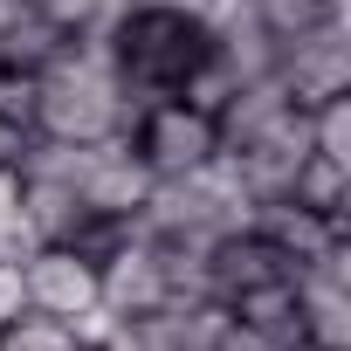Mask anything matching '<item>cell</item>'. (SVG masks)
<instances>
[{
	"mask_svg": "<svg viewBox=\"0 0 351 351\" xmlns=\"http://www.w3.org/2000/svg\"><path fill=\"white\" fill-rule=\"evenodd\" d=\"M138 104L117 76L110 35H69V49L35 69V131L42 138H69V145H97V138H131Z\"/></svg>",
	"mask_w": 351,
	"mask_h": 351,
	"instance_id": "6da1fadb",
	"label": "cell"
},
{
	"mask_svg": "<svg viewBox=\"0 0 351 351\" xmlns=\"http://www.w3.org/2000/svg\"><path fill=\"white\" fill-rule=\"evenodd\" d=\"M131 145H138V158L158 172V180H180V172H193V165H207V158L221 152V131H214V117L193 110L186 97H158V104L138 110Z\"/></svg>",
	"mask_w": 351,
	"mask_h": 351,
	"instance_id": "7a4b0ae2",
	"label": "cell"
},
{
	"mask_svg": "<svg viewBox=\"0 0 351 351\" xmlns=\"http://www.w3.org/2000/svg\"><path fill=\"white\" fill-rule=\"evenodd\" d=\"M97 296H104L117 317H145V310L172 303V289H165V255H158V241H152L138 221H124L117 241L97 255Z\"/></svg>",
	"mask_w": 351,
	"mask_h": 351,
	"instance_id": "3957f363",
	"label": "cell"
},
{
	"mask_svg": "<svg viewBox=\"0 0 351 351\" xmlns=\"http://www.w3.org/2000/svg\"><path fill=\"white\" fill-rule=\"evenodd\" d=\"M276 76H282V90H289L303 110L324 104V97H344V90H351V14H337V21H324V28L282 42V49H276Z\"/></svg>",
	"mask_w": 351,
	"mask_h": 351,
	"instance_id": "277c9868",
	"label": "cell"
},
{
	"mask_svg": "<svg viewBox=\"0 0 351 351\" xmlns=\"http://www.w3.org/2000/svg\"><path fill=\"white\" fill-rule=\"evenodd\" d=\"M152 180H158V172L138 158V145H131V138H97V145H90V158H83L76 193H83L90 221H138V207H145Z\"/></svg>",
	"mask_w": 351,
	"mask_h": 351,
	"instance_id": "5b68a950",
	"label": "cell"
},
{
	"mask_svg": "<svg viewBox=\"0 0 351 351\" xmlns=\"http://www.w3.org/2000/svg\"><path fill=\"white\" fill-rule=\"evenodd\" d=\"M21 282H28V310H49V317H76L97 296V262L69 241H42L28 262H21Z\"/></svg>",
	"mask_w": 351,
	"mask_h": 351,
	"instance_id": "8992f818",
	"label": "cell"
},
{
	"mask_svg": "<svg viewBox=\"0 0 351 351\" xmlns=\"http://www.w3.org/2000/svg\"><path fill=\"white\" fill-rule=\"evenodd\" d=\"M228 330V303L193 296V303H158L145 317H124V344L131 351H214Z\"/></svg>",
	"mask_w": 351,
	"mask_h": 351,
	"instance_id": "52a82bcc",
	"label": "cell"
},
{
	"mask_svg": "<svg viewBox=\"0 0 351 351\" xmlns=\"http://www.w3.org/2000/svg\"><path fill=\"white\" fill-rule=\"evenodd\" d=\"M303 117V104L282 90V76L269 69V76H248V83H234V97L214 110V131H221V152H241V145H255V138H276V131H289Z\"/></svg>",
	"mask_w": 351,
	"mask_h": 351,
	"instance_id": "ba28073f",
	"label": "cell"
},
{
	"mask_svg": "<svg viewBox=\"0 0 351 351\" xmlns=\"http://www.w3.org/2000/svg\"><path fill=\"white\" fill-rule=\"evenodd\" d=\"M228 317H234V324H248V330H255V337H269V344H303V317H296V276H269V282L241 289V296L228 303Z\"/></svg>",
	"mask_w": 351,
	"mask_h": 351,
	"instance_id": "9c48e42d",
	"label": "cell"
},
{
	"mask_svg": "<svg viewBox=\"0 0 351 351\" xmlns=\"http://www.w3.org/2000/svg\"><path fill=\"white\" fill-rule=\"evenodd\" d=\"M296 317H303V344L310 351H351V289L344 282L296 276Z\"/></svg>",
	"mask_w": 351,
	"mask_h": 351,
	"instance_id": "30bf717a",
	"label": "cell"
},
{
	"mask_svg": "<svg viewBox=\"0 0 351 351\" xmlns=\"http://www.w3.org/2000/svg\"><path fill=\"white\" fill-rule=\"evenodd\" d=\"M21 214L35 228V241H83L90 207L69 180H21Z\"/></svg>",
	"mask_w": 351,
	"mask_h": 351,
	"instance_id": "8fae6325",
	"label": "cell"
},
{
	"mask_svg": "<svg viewBox=\"0 0 351 351\" xmlns=\"http://www.w3.org/2000/svg\"><path fill=\"white\" fill-rule=\"evenodd\" d=\"M62 49H69V35H62L49 14H35V8H21L8 28H0V69H21V76H35V69H49Z\"/></svg>",
	"mask_w": 351,
	"mask_h": 351,
	"instance_id": "7c38bea8",
	"label": "cell"
},
{
	"mask_svg": "<svg viewBox=\"0 0 351 351\" xmlns=\"http://www.w3.org/2000/svg\"><path fill=\"white\" fill-rule=\"evenodd\" d=\"M289 200L296 207H310V214H330V221H351L344 207H351V165H337V158H303V172H296V186H289Z\"/></svg>",
	"mask_w": 351,
	"mask_h": 351,
	"instance_id": "4fadbf2b",
	"label": "cell"
},
{
	"mask_svg": "<svg viewBox=\"0 0 351 351\" xmlns=\"http://www.w3.org/2000/svg\"><path fill=\"white\" fill-rule=\"evenodd\" d=\"M248 14H255V21H262V35L282 49V42H296V35H310V28L337 21V14H344V0H248Z\"/></svg>",
	"mask_w": 351,
	"mask_h": 351,
	"instance_id": "5bb4252c",
	"label": "cell"
},
{
	"mask_svg": "<svg viewBox=\"0 0 351 351\" xmlns=\"http://www.w3.org/2000/svg\"><path fill=\"white\" fill-rule=\"evenodd\" d=\"M303 138H310V152H317V158L351 165V90H344V97L310 104V110H303Z\"/></svg>",
	"mask_w": 351,
	"mask_h": 351,
	"instance_id": "9a60e30c",
	"label": "cell"
},
{
	"mask_svg": "<svg viewBox=\"0 0 351 351\" xmlns=\"http://www.w3.org/2000/svg\"><path fill=\"white\" fill-rule=\"evenodd\" d=\"M0 351H83L76 330L49 310H21L14 324H0Z\"/></svg>",
	"mask_w": 351,
	"mask_h": 351,
	"instance_id": "2e32d148",
	"label": "cell"
},
{
	"mask_svg": "<svg viewBox=\"0 0 351 351\" xmlns=\"http://www.w3.org/2000/svg\"><path fill=\"white\" fill-rule=\"evenodd\" d=\"M42 241H35V228H28V214H21V172L14 165H0V262H28Z\"/></svg>",
	"mask_w": 351,
	"mask_h": 351,
	"instance_id": "e0dca14e",
	"label": "cell"
},
{
	"mask_svg": "<svg viewBox=\"0 0 351 351\" xmlns=\"http://www.w3.org/2000/svg\"><path fill=\"white\" fill-rule=\"evenodd\" d=\"M28 310V282H21V262H0V324H14Z\"/></svg>",
	"mask_w": 351,
	"mask_h": 351,
	"instance_id": "ac0fdd59",
	"label": "cell"
},
{
	"mask_svg": "<svg viewBox=\"0 0 351 351\" xmlns=\"http://www.w3.org/2000/svg\"><path fill=\"white\" fill-rule=\"evenodd\" d=\"M21 8H28V0H0V28H8V21H14Z\"/></svg>",
	"mask_w": 351,
	"mask_h": 351,
	"instance_id": "d6986e66",
	"label": "cell"
}]
</instances>
